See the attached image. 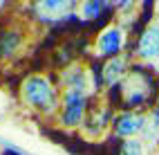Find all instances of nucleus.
Here are the masks:
<instances>
[{
    "label": "nucleus",
    "mask_w": 159,
    "mask_h": 155,
    "mask_svg": "<svg viewBox=\"0 0 159 155\" xmlns=\"http://www.w3.org/2000/svg\"><path fill=\"white\" fill-rule=\"evenodd\" d=\"M20 95H23V101L29 108L45 112V115H52L56 108H61L58 92L54 90L52 81L45 74H29L20 86Z\"/></svg>",
    "instance_id": "obj_1"
},
{
    "label": "nucleus",
    "mask_w": 159,
    "mask_h": 155,
    "mask_svg": "<svg viewBox=\"0 0 159 155\" xmlns=\"http://www.w3.org/2000/svg\"><path fill=\"white\" fill-rule=\"evenodd\" d=\"M88 97L90 92L85 90H63L61 110H58V121L63 128L83 126L85 115H88Z\"/></svg>",
    "instance_id": "obj_2"
},
{
    "label": "nucleus",
    "mask_w": 159,
    "mask_h": 155,
    "mask_svg": "<svg viewBox=\"0 0 159 155\" xmlns=\"http://www.w3.org/2000/svg\"><path fill=\"white\" fill-rule=\"evenodd\" d=\"M150 79H148L143 72H130L128 77L123 79V99L130 108H139L148 101L150 97Z\"/></svg>",
    "instance_id": "obj_3"
},
{
    "label": "nucleus",
    "mask_w": 159,
    "mask_h": 155,
    "mask_svg": "<svg viewBox=\"0 0 159 155\" xmlns=\"http://www.w3.org/2000/svg\"><path fill=\"white\" fill-rule=\"evenodd\" d=\"M125 45V32L119 25H108L105 29H101V34L97 36V54L103 59H114V56H121V49Z\"/></svg>",
    "instance_id": "obj_4"
},
{
    "label": "nucleus",
    "mask_w": 159,
    "mask_h": 155,
    "mask_svg": "<svg viewBox=\"0 0 159 155\" xmlns=\"http://www.w3.org/2000/svg\"><path fill=\"white\" fill-rule=\"evenodd\" d=\"M146 124H148L146 115L134 112V110H125V112H119V115L112 119V128H114V135L116 137L137 139V135H141V133H143Z\"/></svg>",
    "instance_id": "obj_5"
},
{
    "label": "nucleus",
    "mask_w": 159,
    "mask_h": 155,
    "mask_svg": "<svg viewBox=\"0 0 159 155\" xmlns=\"http://www.w3.org/2000/svg\"><path fill=\"white\" fill-rule=\"evenodd\" d=\"M137 56L143 61L159 59V23H150L137 40Z\"/></svg>",
    "instance_id": "obj_6"
},
{
    "label": "nucleus",
    "mask_w": 159,
    "mask_h": 155,
    "mask_svg": "<svg viewBox=\"0 0 159 155\" xmlns=\"http://www.w3.org/2000/svg\"><path fill=\"white\" fill-rule=\"evenodd\" d=\"M112 121V112L108 106H97L94 110H88L85 121H83V130H85L88 137H101L105 128L110 126Z\"/></svg>",
    "instance_id": "obj_7"
},
{
    "label": "nucleus",
    "mask_w": 159,
    "mask_h": 155,
    "mask_svg": "<svg viewBox=\"0 0 159 155\" xmlns=\"http://www.w3.org/2000/svg\"><path fill=\"white\" fill-rule=\"evenodd\" d=\"M74 9L72 2H65V0H47V2H36L34 5V14L38 16V20H61L65 18L70 12Z\"/></svg>",
    "instance_id": "obj_8"
},
{
    "label": "nucleus",
    "mask_w": 159,
    "mask_h": 155,
    "mask_svg": "<svg viewBox=\"0 0 159 155\" xmlns=\"http://www.w3.org/2000/svg\"><path fill=\"white\" fill-rule=\"evenodd\" d=\"M128 77V59L125 56H114L110 61H105V65L101 70V79L105 86H116L119 81H123Z\"/></svg>",
    "instance_id": "obj_9"
},
{
    "label": "nucleus",
    "mask_w": 159,
    "mask_h": 155,
    "mask_svg": "<svg viewBox=\"0 0 159 155\" xmlns=\"http://www.w3.org/2000/svg\"><path fill=\"white\" fill-rule=\"evenodd\" d=\"M63 86L65 90H85L90 92V74L85 72L83 65H70L63 72Z\"/></svg>",
    "instance_id": "obj_10"
},
{
    "label": "nucleus",
    "mask_w": 159,
    "mask_h": 155,
    "mask_svg": "<svg viewBox=\"0 0 159 155\" xmlns=\"http://www.w3.org/2000/svg\"><path fill=\"white\" fill-rule=\"evenodd\" d=\"M23 45V36L20 32H14V29H7V32L0 34V59H11L16 52Z\"/></svg>",
    "instance_id": "obj_11"
},
{
    "label": "nucleus",
    "mask_w": 159,
    "mask_h": 155,
    "mask_svg": "<svg viewBox=\"0 0 159 155\" xmlns=\"http://www.w3.org/2000/svg\"><path fill=\"white\" fill-rule=\"evenodd\" d=\"M103 9H105V5L101 2V0H88V2H83L79 7V12H81L83 20H97Z\"/></svg>",
    "instance_id": "obj_12"
},
{
    "label": "nucleus",
    "mask_w": 159,
    "mask_h": 155,
    "mask_svg": "<svg viewBox=\"0 0 159 155\" xmlns=\"http://www.w3.org/2000/svg\"><path fill=\"white\" fill-rule=\"evenodd\" d=\"M119 155H146V144L141 139H125Z\"/></svg>",
    "instance_id": "obj_13"
},
{
    "label": "nucleus",
    "mask_w": 159,
    "mask_h": 155,
    "mask_svg": "<svg viewBox=\"0 0 159 155\" xmlns=\"http://www.w3.org/2000/svg\"><path fill=\"white\" fill-rule=\"evenodd\" d=\"M150 117L155 119V121H159V99H157V106L152 108V112H150Z\"/></svg>",
    "instance_id": "obj_14"
}]
</instances>
